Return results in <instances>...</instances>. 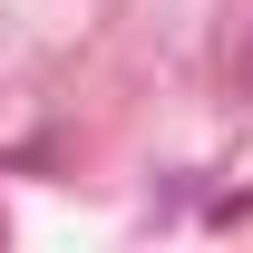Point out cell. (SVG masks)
<instances>
[{
    "mask_svg": "<svg viewBox=\"0 0 253 253\" xmlns=\"http://www.w3.org/2000/svg\"><path fill=\"white\" fill-rule=\"evenodd\" d=\"M234 78H244V88H253V39H244V59H234Z\"/></svg>",
    "mask_w": 253,
    "mask_h": 253,
    "instance_id": "cell-1",
    "label": "cell"
}]
</instances>
